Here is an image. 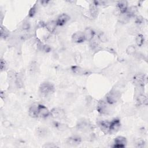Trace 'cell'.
Listing matches in <instances>:
<instances>
[{
    "instance_id": "obj_1",
    "label": "cell",
    "mask_w": 148,
    "mask_h": 148,
    "mask_svg": "<svg viewBox=\"0 0 148 148\" xmlns=\"http://www.w3.org/2000/svg\"><path fill=\"white\" fill-rule=\"evenodd\" d=\"M55 91V87L53 84L49 82H45L41 85L40 87V92L41 94L45 97H48L53 93Z\"/></svg>"
},
{
    "instance_id": "obj_2",
    "label": "cell",
    "mask_w": 148,
    "mask_h": 148,
    "mask_svg": "<svg viewBox=\"0 0 148 148\" xmlns=\"http://www.w3.org/2000/svg\"><path fill=\"white\" fill-rule=\"evenodd\" d=\"M120 93L117 90H112L106 96V101L110 105H113L118 102L120 98Z\"/></svg>"
},
{
    "instance_id": "obj_3",
    "label": "cell",
    "mask_w": 148,
    "mask_h": 148,
    "mask_svg": "<svg viewBox=\"0 0 148 148\" xmlns=\"http://www.w3.org/2000/svg\"><path fill=\"white\" fill-rule=\"evenodd\" d=\"M109 105L110 104H109L106 102H105L103 101H100L97 105V109L98 112L102 115L109 114L111 111Z\"/></svg>"
},
{
    "instance_id": "obj_4",
    "label": "cell",
    "mask_w": 148,
    "mask_h": 148,
    "mask_svg": "<svg viewBox=\"0 0 148 148\" xmlns=\"http://www.w3.org/2000/svg\"><path fill=\"white\" fill-rule=\"evenodd\" d=\"M147 78L144 74H138L134 76L133 82L137 87H143L146 83Z\"/></svg>"
},
{
    "instance_id": "obj_5",
    "label": "cell",
    "mask_w": 148,
    "mask_h": 148,
    "mask_svg": "<svg viewBox=\"0 0 148 148\" xmlns=\"http://www.w3.org/2000/svg\"><path fill=\"white\" fill-rule=\"evenodd\" d=\"M50 115L55 119H63L65 117V113L63 109L59 108H55L50 111Z\"/></svg>"
},
{
    "instance_id": "obj_6",
    "label": "cell",
    "mask_w": 148,
    "mask_h": 148,
    "mask_svg": "<svg viewBox=\"0 0 148 148\" xmlns=\"http://www.w3.org/2000/svg\"><path fill=\"white\" fill-rule=\"evenodd\" d=\"M72 41L77 44H80L86 41L83 32L78 31L75 33L72 36Z\"/></svg>"
},
{
    "instance_id": "obj_7",
    "label": "cell",
    "mask_w": 148,
    "mask_h": 148,
    "mask_svg": "<svg viewBox=\"0 0 148 148\" xmlns=\"http://www.w3.org/2000/svg\"><path fill=\"white\" fill-rule=\"evenodd\" d=\"M121 125L120 121L119 119H115L112 121H110V130L109 133L110 134H114L117 132Z\"/></svg>"
},
{
    "instance_id": "obj_8",
    "label": "cell",
    "mask_w": 148,
    "mask_h": 148,
    "mask_svg": "<svg viewBox=\"0 0 148 148\" xmlns=\"http://www.w3.org/2000/svg\"><path fill=\"white\" fill-rule=\"evenodd\" d=\"M127 145V139L125 137L119 136L115 139L114 140V145L113 147H124Z\"/></svg>"
},
{
    "instance_id": "obj_9",
    "label": "cell",
    "mask_w": 148,
    "mask_h": 148,
    "mask_svg": "<svg viewBox=\"0 0 148 148\" xmlns=\"http://www.w3.org/2000/svg\"><path fill=\"white\" fill-rule=\"evenodd\" d=\"M70 18L67 14H63L60 15L56 20L57 26H63L65 25L70 20Z\"/></svg>"
},
{
    "instance_id": "obj_10",
    "label": "cell",
    "mask_w": 148,
    "mask_h": 148,
    "mask_svg": "<svg viewBox=\"0 0 148 148\" xmlns=\"http://www.w3.org/2000/svg\"><path fill=\"white\" fill-rule=\"evenodd\" d=\"M38 112L39 116L42 118H46L48 117L50 113V112L45 106L41 104L38 105Z\"/></svg>"
},
{
    "instance_id": "obj_11",
    "label": "cell",
    "mask_w": 148,
    "mask_h": 148,
    "mask_svg": "<svg viewBox=\"0 0 148 148\" xmlns=\"http://www.w3.org/2000/svg\"><path fill=\"white\" fill-rule=\"evenodd\" d=\"M83 33L85 35L86 41L89 42L94 38L95 33L93 31V30L91 28H86L83 31Z\"/></svg>"
},
{
    "instance_id": "obj_12",
    "label": "cell",
    "mask_w": 148,
    "mask_h": 148,
    "mask_svg": "<svg viewBox=\"0 0 148 148\" xmlns=\"http://www.w3.org/2000/svg\"><path fill=\"white\" fill-rule=\"evenodd\" d=\"M110 121H102L100 123L99 126L102 131L105 134L109 133Z\"/></svg>"
},
{
    "instance_id": "obj_13",
    "label": "cell",
    "mask_w": 148,
    "mask_h": 148,
    "mask_svg": "<svg viewBox=\"0 0 148 148\" xmlns=\"http://www.w3.org/2000/svg\"><path fill=\"white\" fill-rule=\"evenodd\" d=\"M29 115L33 118L38 117L39 116L38 105H32L29 110Z\"/></svg>"
},
{
    "instance_id": "obj_14",
    "label": "cell",
    "mask_w": 148,
    "mask_h": 148,
    "mask_svg": "<svg viewBox=\"0 0 148 148\" xmlns=\"http://www.w3.org/2000/svg\"><path fill=\"white\" fill-rule=\"evenodd\" d=\"M117 8L121 14H125L128 9V3L126 1H120L117 3Z\"/></svg>"
},
{
    "instance_id": "obj_15",
    "label": "cell",
    "mask_w": 148,
    "mask_h": 148,
    "mask_svg": "<svg viewBox=\"0 0 148 148\" xmlns=\"http://www.w3.org/2000/svg\"><path fill=\"white\" fill-rule=\"evenodd\" d=\"M81 142V138L78 136H73L67 139V143L71 146H76Z\"/></svg>"
},
{
    "instance_id": "obj_16",
    "label": "cell",
    "mask_w": 148,
    "mask_h": 148,
    "mask_svg": "<svg viewBox=\"0 0 148 148\" xmlns=\"http://www.w3.org/2000/svg\"><path fill=\"white\" fill-rule=\"evenodd\" d=\"M136 102L139 105H147V98L145 94H143L142 93H139L136 97Z\"/></svg>"
},
{
    "instance_id": "obj_17",
    "label": "cell",
    "mask_w": 148,
    "mask_h": 148,
    "mask_svg": "<svg viewBox=\"0 0 148 148\" xmlns=\"http://www.w3.org/2000/svg\"><path fill=\"white\" fill-rule=\"evenodd\" d=\"M77 127L79 130L87 131L90 129V125L85 121H80L77 125Z\"/></svg>"
},
{
    "instance_id": "obj_18",
    "label": "cell",
    "mask_w": 148,
    "mask_h": 148,
    "mask_svg": "<svg viewBox=\"0 0 148 148\" xmlns=\"http://www.w3.org/2000/svg\"><path fill=\"white\" fill-rule=\"evenodd\" d=\"M57 26V25L56 23V21H53V20L49 21L47 22L45 25V27L46 29L50 33H53L56 30Z\"/></svg>"
},
{
    "instance_id": "obj_19",
    "label": "cell",
    "mask_w": 148,
    "mask_h": 148,
    "mask_svg": "<svg viewBox=\"0 0 148 148\" xmlns=\"http://www.w3.org/2000/svg\"><path fill=\"white\" fill-rule=\"evenodd\" d=\"M89 11L91 16L93 18H95L97 16L98 13L97 5H96L94 3L91 4L89 7Z\"/></svg>"
},
{
    "instance_id": "obj_20",
    "label": "cell",
    "mask_w": 148,
    "mask_h": 148,
    "mask_svg": "<svg viewBox=\"0 0 148 148\" xmlns=\"http://www.w3.org/2000/svg\"><path fill=\"white\" fill-rule=\"evenodd\" d=\"M72 71L74 74H75L76 75H80L87 74V73H88L86 70H85L79 66H73L72 67Z\"/></svg>"
},
{
    "instance_id": "obj_21",
    "label": "cell",
    "mask_w": 148,
    "mask_h": 148,
    "mask_svg": "<svg viewBox=\"0 0 148 148\" xmlns=\"http://www.w3.org/2000/svg\"><path fill=\"white\" fill-rule=\"evenodd\" d=\"M99 41H100L98 40V39H95L94 38L93 40H91L90 41H89V45L92 50L95 49L99 46V45H100Z\"/></svg>"
},
{
    "instance_id": "obj_22",
    "label": "cell",
    "mask_w": 148,
    "mask_h": 148,
    "mask_svg": "<svg viewBox=\"0 0 148 148\" xmlns=\"http://www.w3.org/2000/svg\"><path fill=\"white\" fill-rule=\"evenodd\" d=\"M48 130L45 128L40 127L37 129V134L41 137L46 136L48 135Z\"/></svg>"
},
{
    "instance_id": "obj_23",
    "label": "cell",
    "mask_w": 148,
    "mask_h": 148,
    "mask_svg": "<svg viewBox=\"0 0 148 148\" xmlns=\"http://www.w3.org/2000/svg\"><path fill=\"white\" fill-rule=\"evenodd\" d=\"M135 42H136V45L138 46H139V47L142 46L143 45L144 42H145V39H144L143 36L141 34L138 35L135 38Z\"/></svg>"
},
{
    "instance_id": "obj_24",
    "label": "cell",
    "mask_w": 148,
    "mask_h": 148,
    "mask_svg": "<svg viewBox=\"0 0 148 148\" xmlns=\"http://www.w3.org/2000/svg\"><path fill=\"white\" fill-rule=\"evenodd\" d=\"M15 85L18 88L21 89L23 87V81L21 76L19 75H16V80H15Z\"/></svg>"
},
{
    "instance_id": "obj_25",
    "label": "cell",
    "mask_w": 148,
    "mask_h": 148,
    "mask_svg": "<svg viewBox=\"0 0 148 148\" xmlns=\"http://www.w3.org/2000/svg\"><path fill=\"white\" fill-rule=\"evenodd\" d=\"M38 70V64L35 61H33L29 67V71L31 74H34L37 72Z\"/></svg>"
},
{
    "instance_id": "obj_26",
    "label": "cell",
    "mask_w": 148,
    "mask_h": 148,
    "mask_svg": "<svg viewBox=\"0 0 148 148\" xmlns=\"http://www.w3.org/2000/svg\"><path fill=\"white\" fill-rule=\"evenodd\" d=\"M0 34H1V37L2 38H7L9 35V31L7 29H5V27H4L3 26L1 27V31H0Z\"/></svg>"
},
{
    "instance_id": "obj_27",
    "label": "cell",
    "mask_w": 148,
    "mask_h": 148,
    "mask_svg": "<svg viewBox=\"0 0 148 148\" xmlns=\"http://www.w3.org/2000/svg\"><path fill=\"white\" fill-rule=\"evenodd\" d=\"M126 53L128 55H134L136 53V48L133 45H130L128 46L126 49Z\"/></svg>"
},
{
    "instance_id": "obj_28",
    "label": "cell",
    "mask_w": 148,
    "mask_h": 148,
    "mask_svg": "<svg viewBox=\"0 0 148 148\" xmlns=\"http://www.w3.org/2000/svg\"><path fill=\"white\" fill-rule=\"evenodd\" d=\"M135 146L137 147H143L145 146V142L142 139H138L135 140Z\"/></svg>"
},
{
    "instance_id": "obj_29",
    "label": "cell",
    "mask_w": 148,
    "mask_h": 148,
    "mask_svg": "<svg viewBox=\"0 0 148 148\" xmlns=\"http://www.w3.org/2000/svg\"><path fill=\"white\" fill-rule=\"evenodd\" d=\"M37 6L35 5H34L33 7L31 8V9L30 10L29 12V16L30 18H33L34 16V15H35L36 12H37Z\"/></svg>"
},
{
    "instance_id": "obj_30",
    "label": "cell",
    "mask_w": 148,
    "mask_h": 148,
    "mask_svg": "<svg viewBox=\"0 0 148 148\" xmlns=\"http://www.w3.org/2000/svg\"><path fill=\"white\" fill-rule=\"evenodd\" d=\"M98 40H99L100 41L103 42H106V40H107V38H106V35H105L104 33H101L98 35Z\"/></svg>"
},
{
    "instance_id": "obj_31",
    "label": "cell",
    "mask_w": 148,
    "mask_h": 148,
    "mask_svg": "<svg viewBox=\"0 0 148 148\" xmlns=\"http://www.w3.org/2000/svg\"><path fill=\"white\" fill-rule=\"evenodd\" d=\"M74 59L75 60V61L77 63H79L80 61H81V60H82V56L80 55V53H76L75 56H74Z\"/></svg>"
},
{
    "instance_id": "obj_32",
    "label": "cell",
    "mask_w": 148,
    "mask_h": 148,
    "mask_svg": "<svg viewBox=\"0 0 148 148\" xmlns=\"http://www.w3.org/2000/svg\"><path fill=\"white\" fill-rule=\"evenodd\" d=\"M43 147H48V148H55V147H57L58 146L53 143H46L45 145H44Z\"/></svg>"
},
{
    "instance_id": "obj_33",
    "label": "cell",
    "mask_w": 148,
    "mask_h": 148,
    "mask_svg": "<svg viewBox=\"0 0 148 148\" xmlns=\"http://www.w3.org/2000/svg\"><path fill=\"white\" fill-rule=\"evenodd\" d=\"M30 24L28 22H25L24 23H23L22 29L24 30H28L30 29Z\"/></svg>"
},
{
    "instance_id": "obj_34",
    "label": "cell",
    "mask_w": 148,
    "mask_h": 148,
    "mask_svg": "<svg viewBox=\"0 0 148 148\" xmlns=\"http://www.w3.org/2000/svg\"><path fill=\"white\" fill-rule=\"evenodd\" d=\"M6 66H7V64L5 63V61H4L3 60H1V71L4 70L6 68Z\"/></svg>"
},
{
    "instance_id": "obj_35",
    "label": "cell",
    "mask_w": 148,
    "mask_h": 148,
    "mask_svg": "<svg viewBox=\"0 0 148 148\" xmlns=\"http://www.w3.org/2000/svg\"><path fill=\"white\" fill-rule=\"evenodd\" d=\"M51 50V48L49 46V45H44L43 46V48H42V50L43 51H45V52H50Z\"/></svg>"
},
{
    "instance_id": "obj_36",
    "label": "cell",
    "mask_w": 148,
    "mask_h": 148,
    "mask_svg": "<svg viewBox=\"0 0 148 148\" xmlns=\"http://www.w3.org/2000/svg\"><path fill=\"white\" fill-rule=\"evenodd\" d=\"M143 21V19L141 16H138L136 19V22L137 23H142Z\"/></svg>"
},
{
    "instance_id": "obj_37",
    "label": "cell",
    "mask_w": 148,
    "mask_h": 148,
    "mask_svg": "<svg viewBox=\"0 0 148 148\" xmlns=\"http://www.w3.org/2000/svg\"><path fill=\"white\" fill-rule=\"evenodd\" d=\"M49 3V1H41V4H42V5H44V6L47 5Z\"/></svg>"
}]
</instances>
